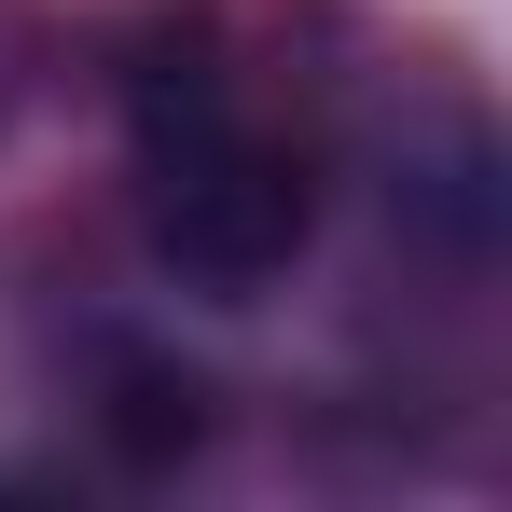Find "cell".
Returning <instances> with one entry per match:
<instances>
[{
    "label": "cell",
    "instance_id": "1",
    "mask_svg": "<svg viewBox=\"0 0 512 512\" xmlns=\"http://www.w3.org/2000/svg\"><path fill=\"white\" fill-rule=\"evenodd\" d=\"M125 167H139V236L180 291L208 305H250L277 291L305 236H319V167L305 139L250 97L236 56L208 42H153L139 84H125Z\"/></svg>",
    "mask_w": 512,
    "mask_h": 512
}]
</instances>
